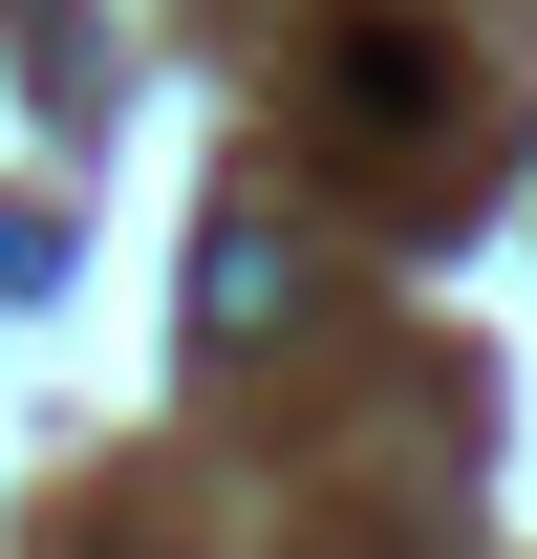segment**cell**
Segmentation results:
<instances>
[{"instance_id": "obj_2", "label": "cell", "mask_w": 537, "mask_h": 559, "mask_svg": "<svg viewBox=\"0 0 537 559\" xmlns=\"http://www.w3.org/2000/svg\"><path fill=\"white\" fill-rule=\"evenodd\" d=\"M279 301H301V280H279V259H259V237H215V280H194V323H215V345H259Z\"/></svg>"}, {"instance_id": "obj_1", "label": "cell", "mask_w": 537, "mask_h": 559, "mask_svg": "<svg viewBox=\"0 0 537 559\" xmlns=\"http://www.w3.org/2000/svg\"><path fill=\"white\" fill-rule=\"evenodd\" d=\"M430 108H452V66L408 22H344V130H430Z\"/></svg>"}]
</instances>
